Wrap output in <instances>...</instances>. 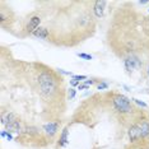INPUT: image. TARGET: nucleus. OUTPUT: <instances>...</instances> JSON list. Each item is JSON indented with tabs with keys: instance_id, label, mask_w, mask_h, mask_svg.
<instances>
[{
	"instance_id": "obj_1",
	"label": "nucleus",
	"mask_w": 149,
	"mask_h": 149,
	"mask_svg": "<svg viewBox=\"0 0 149 149\" xmlns=\"http://www.w3.org/2000/svg\"><path fill=\"white\" fill-rule=\"evenodd\" d=\"M38 84L42 94L52 96L56 91V80L49 72H42L38 75Z\"/></svg>"
},
{
	"instance_id": "obj_2",
	"label": "nucleus",
	"mask_w": 149,
	"mask_h": 149,
	"mask_svg": "<svg viewBox=\"0 0 149 149\" xmlns=\"http://www.w3.org/2000/svg\"><path fill=\"white\" fill-rule=\"evenodd\" d=\"M113 106L118 112H121V113H129L133 111L130 100L126 98L125 96H121V94H117V96L113 97Z\"/></svg>"
},
{
	"instance_id": "obj_3",
	"label": "nucleus",
	"mask_w": 149,
	"mask_h": 149,
	"mask_svg": "<svg viewBox=\"0 0 149 149\" xmlns=\"http://www.w3.org/2000/svg\"><path fill=\"white\" fill-rule=\"evenodd\" d=\"M124 63H125V68H126V70H127L129 73L133 72L135 68H139V66L141 65L140 60H139L136 56H134V55H130L129 57H126Z\"/></svg>"
},
{
	"instance_id": "obj_4",
	"label": "nucleus",
	"mask_w": 149,
	"mask_h": 149,
	"mask_svg": "<svg viewBox=\"0 0 149 149\" xmlns=\"http://www.w3.org/2000/svg\"><path fill=\"white\" fill-rule=\"evenodd\" d=\"M106 4H107V3H106V1H103V0H98V1L94 3V8H93V10H94V14H96L97 18H101V17L103 15L104 8H106Z\"/></svg>"
},
{
	"instance_id": "obj_5",
	"label": "nucleus",
	"mask_w": 149,
	"mask_h": 149,
	"mask_svg": "<svg viewBox=\"0 0 149 149\" xmlns=\"http://www.w3.org/2000/svg\"><path fill=\"white\" fill-rule=\"evenodd\" d=\"M129 138H130L131 141H135V140H138V139L141 138V133H140L139 125H133V126L129 129Z\"/></svg>"
},
{
	"instance_id": "obj_6",
	"label": "nucleus",
	"mask_w": 149,
	"mask_h": 149,
	"mask_svg": "<svg viewBox=\"0 0 149 149\" xmlns=\"http://www.w3.org/2000/svg\"><path fill=\"white\" fill-rule=\"evenodd\" d=\"M40 22H41V19H40V17H32L31 19H29L28 24H27V32H35L37 28H38L40 26Z\"/></svg>"
},
{
	"instance_id": "obj_7",
	"label": "nucleus",
	"mask_w": 149,
	"mask_h": 149,
	"mask_svg": "<svg viewBox=\"0 0 149 149\" xmlns=\"http://www.w3.org/2000/svg\"><path fill=\"white\" fill-rule=\"evenodd\" d=\"M57 127H59V123H49L46 125H43V130L46 131V134H49L50 136H54L57 131Z\"/></svg>"
},
{
	"instance_id": "obj_8",
	"label": "nucleus",
	"mask_w": 149,
	"mask_h": 149,
	"mask_svg": "<svg viewBox=\"0 0 149 149\" xmlns=\"http://www.w3.org/2000/svg\"><path fill=\"white\" fill-rule=\"evenodd\" d=\"M6 130H8L9 133H17V134H19V131H21V121L15 120V121H13L12 124L6 125Z\"/></svg>"
},
{
	"instance_id": "obj_9",
	"label": "nucleus",
	"mask_w": 149,
	"mask_h": 149,
	"mask_svg": "<svg viewBox=\"0 0 149 149\" xmlns=\"http://www.w3.org/2000/svg\"><path fill=\"white\" fill-rule=\"evenodd\" d=\"M17 120V116L14 113H12V112H8V113H5V115H3V117H1V124L3 125H9V124H12L13 121H15Z\"/></svg>"
},
{
	"instance_id": "obj_10",
	"label": "nucleus",
	"mask_w": 149,
	"mask_h": 149,
	"mask_svg": "<svg viewBox=\"0 0 149 149\" xmlns=\"http://www.w3.org/2000/svg\"><path fill=\"white\" fill-rule=\"evenodd\" d=\"M33 35H35L37 38H42V40H46L47 37H49V31H47L46 28H37L35 32H33Z\"/></svg>"
},
{
	"instance_id": "obj_11",
	"label": "nucleus",
	"mask_w": 149,
	"mask_h": 149,
	"mask_svg": "<svg viewBox=\"0 0 149 149\" xmlns=\"http://www.w3.org/2000/svg\"><path fill=\"white\" fill-rule=\"evenodd\" d=\"M68 134H69V131H68V127H65L63 130L61 135H60V139H59L60 147H65V145L68 144Z\"/></svg>"
},
{
	"instance_id": "obj_12",
	"label": "nucleus",
	"mask_w": 149,
	"mask_h": 149,
	"mask_svg": "<svg viewBox=\"0 0 149 149\" xmlns=\"http://www.w3.org/2000/svg\"><path fill=\"white\" fill-rule=\"evenodd\" d=\"M139 127H140V133H141V138H145L149 135V124L143 121L141 124H139Z\"/></svg>"
},
{
	"instance_id": "obj_13",
	"label": "nucleus",
	"mask_w": 149,
	"mask_h": 149,
	"mask_svg": "<svg viewBox=\"0 0 149 149\" xmlns=\"http://www.w3.org/2000/svg\"><path fill=\"white\" fill-rule=\"evenodd\" d=\"M24 133L27 135H37V134H38V130H37L36 127L31 126V127H26L24 129Z\"/></svg>"
},
{
	"instance_id": "obj_14",
	"label": "nucleus",
	"mask_w": 149,
	"mask_h": 149,
	"mask_svg": "<svg viewBox=\"0 0 149 149\" xmlns=\"http://www.w3.org/2000/svg\"><path fill=\"white\" fill-rule=\"evenodd\" d=\"M78 56L86 60H92V55H88V54H78Z\"/></svg>"
},
{
	"instance_id": "obj_15",
	"label": "nucleus",
	"mask_w": 149,
	"mask_h": 149,
	"mask_svg": "<svg viewBox=\"0 0 149 149\" xmlns=\"http://www.w3.org/2000/svg\"><path fill=\"white\" fill-rule=\"evenodd\" d=\"M74 79H77V80H83V79H86V75H73Z\"/></svg>"
},
{
	"instance_id": "obj_16",
	"label": "nucleus",
	"mask_w": 149,
	"mask_h": 149,
	"mask_svg": "<svg viewBox=\"0 0 149 149\" xmlns=\"http://www.w3.org/2000/svg\"><path fill=\"white\" fill-rule=\"evenodd\" d=\"M133 101H135L138 104H140V106H143V107H147V104H145L144 102H141V101H139V100H133Z\"/></svg>"
},
{
	"instance_id": "obj_17",
	"label": "nucleus",
	"mask_w": 149,
	"mask_h": 149,
	"mask_svg": "<svg viewBox=\"0 0 149 149\" xmlns=\"http://www.w3.org/2000/svg\"><path fill=\"white\" fill-rule=\"evenodd\" d=\"M104 88H107V84L106 83H102V84H100V86H98V89H104Z\"/></svg>"
},
{
	"instance_id": "obj_18",
	"label": "nucleus",
	"mask_w": 149,
	"mask_h": 149,
	"mask_svg": "<svg viewBox=\"0 0 149 149\" xmlns=\"http://www.w3.org/2000/svg\"><path fill=\"white\" fill-rule=\"evenodd\" d=\"M74 96H75V89H70V92H69V97H70V98H73Z\"/></svg>"
},
{
	"instance_id": "obj_19",
	"label": "nucleus",
	"mask_w": 149,
	"mask_h": 149,
	"mask_svg": "<svg viewBox=\"0 0 149 149\" xmlns=\"http://www.w3.org/2000/svg\"><path fill=\"white\" fill-rule=\"evenodd\" d=\"M86 88H88L87 84H83V86H79V91H80V89H86Z\"/></svg>"
},
{
	"instance_id": "obj_20",
	"label": "nucleus",
	"mask_w": 149,
	"mask_h": 149,
	"mask_svg": "<svg viewBox=\"0 0 149 149\" xmlns=\"http://www.w3.org/2000/svg\"><path fill=\"white\" fill-rule=\"evenodd\" d=\"M70 83H72L73 86H78V80H77V79H73V80H72V82H70Z\"/></svg>"
},
{
	"instance_id": "obj_21",
	"label": "nucleus",
	"mask_w": 149,
	"mask_h": 149,
	"mask_svg": "<svg viewBox=\"0 0 149 149\" xmlns=\"http://www.w3.org/2000/svg\"><path fill=\"white\" fill-rule=\"evenodd\" d=\"M87 86H89V84H93V80H87Z\"/></svg>"
},
{
	"instance_id": "obj_22",
	"label": "nucleus",
	"mask_w": 149,
	"mask_h": 149,
	"mask_svg": "<svg viewBox=\"0 0 149 149\" xmlns=\"http://www.w3.org/2000/svg\"><path fill=\"white\" fill-rule=\"evenodd\" d=\"M136 149H144V148H136Z\"/></svg>"
},
{
	"instance_id": "obj_23",
	"label": "nucleus",
	"mask_w": 149,
	"mask_h": 149,
	"mask_svg": "<svg viewBox=\"0 0 149 149\" xmlns=\"http://www.w3.org/2000/svg\"><path fill=\"white\" fill-rule=\"evenodd\" d=\"M148 73H149V68H148Z\"/></svg>"
}]
</instances>
